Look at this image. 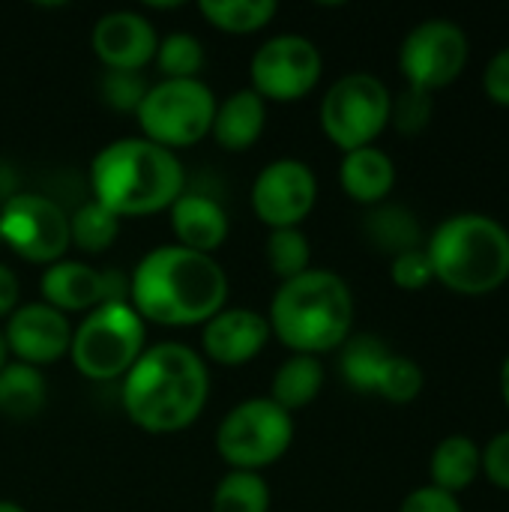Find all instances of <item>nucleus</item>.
Masks as SVG:
<instances>
[{
	"label": "nucleus",
	"mask_w": 509,
	"mask_h": 512,
	"mask_svg": "<svg viewBox=\"0 0 509 512\" xmlns=\"http://www.w3.org/2000/svg\"><path fill=\"white\" fill-rule=\"evenodd\" d=\"M201 15L225 33H255L279 12L276 0H201Z\"/></svg>",
	"instance_id": "393cba45"
},
{
	"label": "nucleus",
	"mask_w": 509,
	"mask_h": 512,
	"mask_svg": "<svg viewBox=\"0 0 509 512\" xmlns=\"http://www.w3.org/2000/svg\"><path fill=\"white\" fill-rule=\"evenodd\" d=\"M318 180L312 168L300 159H276L252 183L255 216L276 228H297L315 207Z\"/></svg>",
	"instance_id": "ddd939ff"
},
{
	"label": "nucleus",
	"mask_w": 509,
	"mask_h": 512,
	"mask_svg": "<svg viewBox=\"0 0 509 512\" xmlns=\"http://www.w3.org/2000/svg\"><path fill=\"white\" fill-rule=\"evenodd\" d=\"M207 396V366L201 354L180 342L147 348L123 381V411L150 435H168L192 426L201 417Z\"/></svg>",
	"instance_id": "f03ea898"
},
{
	"label": "nucleus",
	"mask_w": 509,
	"mask_h": 512,
	"mask_svg": "<svg viewBox=\"0 0 509 512\" xmlns=\"http://www.w3.org/2000/svg\"><path fill=\"white\" fill-rule=\"evenodd\" d=\"M0 243L33 264H54L72 243L69 216L45 195H9L0 210Z\"/></svg>",
	"instance_id": "9d476101"
},
{
	"label": "nucleus",
	"mask_w": 509,
	"mask_h": 512,
	"mask_svg": "<svg viewBox=\"0 0 509 512\" xmlns=\"http://www.w3.org/2000/svg\"><path fill=\"white\" fill-rule=\"evenodd\" d=\"M426 255L435 279L459 294H489L509 279L507 228L480 213H462L438 225Z\"/></svg>",
	"instance_id": "39448f33"
},
{
	"label": "nucleus",
	"mask_w": 509,
	"mask_h": 512,
	"mask_svg": "<svg viewBox=\"0 0 509 512\" xmlns=\"http://www.w3.org/2000/svg\"><path fill=\"white\" fill-rule=\"evenodd\" d=\"M144 93H147V87H144V81H141L138 72L108 69V75L102 78V96L117 111H135L141 105Z\"/></svg>",
	"instance_id": "473e14b6"
},
{
	"label": "nucleus",
	"mask_w": 509,
	"mask_h": 512,
	"mask_svg": "<svg viewBox=\"0 0 509 512\" xmlns=\"http://www.w3.org/2000/svg\"><path fill=\"white\" fill-rule=\"evenodd\" d=\"M480 450L471 438L465 435H450L444 438L435 453H432V480L435 489L441 492H462L474 483V477L480 474Z\"/></svg>",
	"instance_id": "4be33fe9"
},
{
	"label": "nucleus",
	"mask_w": 509,
	"mask_h": 512,
	"mask_svg": "<svg viewBox=\"0 0 509 512\" xmlns=\"http://www.w3.org/2000/svg\"><path fill=\"white\" fill-rule=\"evenodd\" d=\"M501 390H504V399H507V408H509V357H507V363H504V369H501Z\"/></svg>",
	"instance_id": "58836bf2"
},
{
	"label": "nucleus",
	"mask_w": 509,
	"mask_h": 512,
	"mask_svg": "<svg viewBox=\"0 0 509 512\" xmlns=\"http://www.w3.org/2000/svg\"><path fill=\"white\" fill-rule=\"evenodd\" d=\"M270 324L261 312L255 309H222L204 324V354L219 363V366H243L255 360L267 339H270Z\"/></svg>",
	"instance_id": "dca6fc26"
},
{
	"label": "nucleus",
	"mask_w": 509,
	"mask_h": 512,
	"mask_svg": "<svg viewBox=\"0 0 509 512\" xmlns=\"http://www.w3.org/2000/svg\"><path fill=\"white\" fill-rule=\"evenodd\" d=\"M321 387H324V366H321V360L309 357V354H294V357H288L276 369L270 399L279 408H285L288 414H294V411L306 408L309 402H315Z\"/></svg>",
	"instance_id": "412c9836"
},
{
	"label": "nucleus",
	"mask_w": 509,
	"mask_h": 512,
	"mask_svg": "<svg viewBox=\"0 0 509 512\" xmlns=\"http://www.w3.org/2000/svg\"><path fill=\"white\" fill-rule=\"evenodd\" d=\"M3 339L6 348L18 357V363L39 369L69 354L72 324L63 312L51 309L48 303H27L9 315Z\"/></svg>",
	"instance_id": "4468645a"
},
{
	"label": "nucleus",
	"mask_w": 509,
	"mask_h": 512,
	"mask_svg": "<svg viewBox=\"0 0 509 512\" xmlns=\"http://www.w3.org/2000/svg\"><path fill=\"white\" fill-rule=\"evenodd\" d=\"M267 123V102L252 90H234L231 96L216 105V117L210 126V135L216 138L219 147L225 150H249Z\"/></svg>",
	"instance_id": "6ab92c4d"
},
{
	"label": "nucleus",
	"mask_w": 509,
	"mask_h": 512,
	"mask_svg": "<svg viewBox=\"0 0 509 512\" xmlns=\"http://www.w3.org/2000/svg\"><path fill=\"white\" fill-rule=\"evenodd\" d=\"M321 51L300 33H279L267 39L252 57V90L267 102L303 99L321 78Z\"/></svg>",
	"instance_id": "9b49d317"
},
{
	"label": "nucleus",
	"mask_w": 509,
	"mask_h": 512,
	"mask_svg": "<svg viewBox=\"0 0 509 512\" xmlns=\"http://www.w3.org/2000/svg\"><path fill=\"white\" fill-rule=\"evenodd\" d=\"M120 231V219L102 207L99 201H87L75 210V216H69V240L81 249V252H105Z\"/></svg>",
	"instance_id": "cd10ccee"
},
{
	"label": "nucleus",
	"mask_w": 509,
	"mask_h": 512,
	"mask_svg": "<svg viewBox=\"0 0 509 512\" xmlns=\"http://www.w3.org/2000/svg\"><path fill=\"white\" fill-rule=\"evenodd\" d=\"M144 321L123 303H99L72 333L69 357L90 381H114L126 375L144 354Z\"/></svg>",
	"instance_id": "423d86ee"
},
{
	"label": "nucleus",
	"mask_w": 509,
	"mask_h": 512,
	"mask_svg": "<svg viewBox=\"0 0 509 512\" xmlns=\"http://www.w3.org/2000/svg\"><path fill=\"white\" fill-rule=\"evenodd\" d=\"M432 117V96L426 90L408 87L393 105H390V120L399 126V132H420Z\"/></svg>",
	"instance_id": "2f4dec72"
},
{
	"label": "nucleus",
	"mask_w": 509,
	"mask_h": 512,
	"mask_svg": "<svg viewBox=\"0 0 509 512\" xmlns=\"http://www.w3.org/2000/svg\"><path fill=\"white\" fill-rule=\"evenodd\" d=\"M90 45H93V54L108 69L138 72L156 57L159 36L144 15L129 12V9H117V12L102 15L93 24Z\"/></svg>",
	"instance_id": "2eb2a0df"
},
{
	"label": "nucleus",
	"mask_w": 509,
	"mask_h": 512,
	"mask_svg": "<svg viewBox=\"0 0 509 512\" xmlns=\"http://www.w3.org/2000/svg\"><path fill=\"white\" fill-rule=\"evenodd\" d=\"M0 512H27L24 507H18L15 501H0Z\"/></svg>",
	"instance_id": "ea45409f"
},
{
	"label": "nucleus",
	"mask_w": 509,
	"mask_h": 512,
	"mask_svg": "<svg viewBox=\"0 0 509 512\" xmlns=\"http://www.w3.org/2000/svg\"><path fill=\"white\" fill-rule=\"evenodd\" d=\"M390 105L393 96L381 78L372 72H348L327 90L321 102V126L327 138L345 153L369 147L387 126Z\"/></svg>",
	"instance_id": "1a4fd4ad"
},
{
	"label": "nucleus",
	"mask_w": 509,
	"mask_h": 512,
	"mask_svg": "<svg viewBox=\"0 0 509 512\" xmlns=\"http://www.w3.org/2000/svg\"><path fill=\"white\" fill-rule=\"evenodd\" d=\"M390 360V348L372 336V333H363V336H354V339H345V351H342V375L345 381L354 387V390H363V393H372L375 384H378V375L384 369V363Z\"/></svg>",
	"instance_id": "a878e982"
},
{
	"label": "nucleus",
	"mask_w": 509,
	"mask_h": 512,
	"mask_svg": "<svg viewBox=\"0 0 509 512\" xmlns=\"http://www.w3.org/2000/svg\"><path fill=\"white\" fill-rule=\"evenodd\" d=\"M270 333L294 354L318 357L345 345L354 324V297L342 276L306 270L273 294Z\"/></svg>",
	"instance_id": "20e7f679"
},
{
	"label": "nucleus",
	"mask_w": 509,
	"mask_h": 512,
	"mask_svg": "<svg viewBox=\"0 0 509 512\" xmlns=\"http://www.w3.org/2000/svg\"><path fill=\"white\" fill-rule=\"evenodd\" d=\"M132 309L141 321L162 327L207 324L228 300V276L213 255L183 246H159L147 252L129 279Z\"/></svg>",
	"instance_id": "f257e3e1"
},
{
	"label": "nucleus",
	"mask_w": 509,
	"mask_h": 512,
	"mask_svg": "<svg viewBox=\"0 0 509 512\" xmlns=\"http://www.w3.org/2000/svg\"><path fill=\"white\" fill-rule=\"evenodd\" d=\"M6 357H9V348H6V339H3V330H0V369L6 366Z\"/></svg>",
	"instance_id": "a19ab883"
},
{
	"label": "nucleus",
	"mask_w": 509,
	"mask_h": 512,
	"mask_svg": "<svg viewBox=\"0 0 509 512\" xmlns=\"http://www.w3.org/2000/svg\"><path fill=\"white\" fill-rule=\"evenodd\" d=\"M480 465L486 471V477L501 486L509 489V432H501L483 453H480Z\"/></svg>",
	"instance_id": "f704fd0d"
},
{
	"label": "nucleus",
	"mask_w": 509,
	"mask_h": 512,
	"mask_svg": "<svg viewBox=\"0 0 509 512\" xmlns=\"http://www.w3.org/2000/svg\"><path fill=\"white\" fill-rule=\"evenodd\" d=\"M183 165L174 150L147 138H120L90 162L93 201L120 216H150L183 195Z\"/></svg>",
	"instance_id": "7ed1b4c3"
},
{
	"label": "nucleus",
	"mask_w": 509,
	"mask_h": 512,
	"mask_svg": "<svg viewBox=\"0 0 509 512\" xmlns=\"http://www.w3.org/2000/svg\"><path fill=\"white\" fill-rule=\"evenodd\" d=\"M42 297L57 312H87L105 303V273L81 261H54L42 273Z\"/></svg>",
	"instance_id": "a211bd4d"
},
{
	"label": "nucleus",
	"mask_w": 509,
	"mask_h": 512,
	"mask_svg": "<svg viewBox=\"0 0 509 512\" xmlns=\"http://www.w3.org/2000/svg\"><path fill=\"white\" fill-rule=\"evenodd\" d=\"M423 390V372L414 360L408 357H396L390 354V360L384 363L381 375H378V384H375V393H381L384 399L390 402H411L417 399Z\"/></svg>",
	"instance_id": "7c9ffc66"
},
{
	"label": "nucleus",
	"mask_w": 509,
	"mask_h": 512,
	"mask_svg": "<svg viewBox=\"0 0 509 512\" xmlns=\"http://www.w3.org/2000/svg\"><path fill=\"white\" fill-rule=\"evenodd\" d=\"M390 276L405 291H420V288H426L435 279L426 249H411V252L396 255L393 267H390Z\"/></svg>",
	"instance_id": "72a5a7b5"
},
{
	"label": "nucleus",
	"mask_w": 509,
	"mask_h": 512,
	"mask_svg": "<svg viewBox=\"0 0 509 512\" xmlns=\"http://www.w3.org/2000/svg\"><path fill=\"white\" fill-rule=\"evenodd\" d=\"M468 60V36L459 24L432 18L417 24L399 51V66L408 78V87L438 90L459 78Z\"/></svg>",
	"instance_id": "f8f14e48"
},
{
	"label": "nucleus",
	"mask_w": 509,
	"mask_h": 512,
	"mask_svg": "<svg viewBox=\"0 0 509 512\" xmlns=\"http://www.w3.org/2000/svg\"><path fill=\"white\" fill-rule=\"evenodd\" d=\"M153 60L165 78H198L204 66V48L192 33H168L159 39Z\"/></svg>",
	"instance_id": "c756f323"
},
{
	"label": "nucleus",
	"mask_w": 509,
	"mask_h": 512,
	"mask_svg": "<svg viewBox=\"0 0 509 512\" xmlns=\"http://www.w3.org/2000/svg\"><path fill=\"white\" fill-rule=\"evenodd\" d=\"M294 441V420L273 399L258 396L234 405L216 432V450L234 471H252L279 462Z\"/></svg>",
	"instance_id": "6e6552de"
},
{
	"label": "nucleus",
	"mask_w": 509,
	"mask_h": 512,
	"mask_svg": "<svg viewBox=\"0 0 509 512\" xmlns=\"http://www.w3.org/2000/svg\"><path fill=\"white\" fill-rule=\"evenodd\" d=\"M18 294V276L6 264H0V318H9L18 309Z\"/></svg>",
	"instance_id": "4c0bfd02"
},
{
	"label": "nucleus",
	"mask_w": 509,
	"mask_h": 512,
	"mask_svg": "<svg viewBox=\"0 0 509 512\" xmlns=\"http://www.w3.org/2000/svg\"><path fill=\"white\" fill-rule=\"evenodd\" d=\"M366 237L381 249L390 252L393 258L411 249H420V222L414 219L411 210L399 207V204H387L378 207L366 216Z\"/></svg>",
	"instance_id": "b1692460"
},
{
	"label": "nucleus",
	"mask_w": 509,
	"mask_h": 512,
	"mask_svg": "<svg viewBox=\"0 0 509 512\" xmlns=\"http://www.w3.org/2000/svg\"><path fill=\"white\" fill-rule=\"evenodd\" d=\"M264 252H267L270 270H273L282 282H288V279H294V276L312 270V267H309L312 249H309V240H306V234H303L300 228H276V231L267 237V249H264Z\"/></svg>",
	"instance_id": "c85d7f7f"
},
{
	"label": "nucleus",
	"mask_w": 509,
	"mask_h": 512,
	"mask_svg": "<svg viewBox=\"0 0 509 512\" xmlns=\"http://www.w3.org/2000/svg\"><path fill=\"white\" fill-rule=\"evenodd\" d=\"M171 228L177 234V246L210 255L228 237V216L210 195L183 192L171 204Z\"/></svg>",
	"instance_id": "f3484780"
},
{
	"label": "nucleus",
	"mask_w": 509,
	"mask_h": 512,
	"mask_svg": "<svg viewBox=\"0 0 509 512\" xmlns=\"http://www.w3.org/2000/svg\"><path fill=\"white\" fill-rule=\"evenodd\" d=\"M216 105L213 90L201 78H165L147 87L135 117L147 141L174 150L189 147L210 132Z\"/></svg>",
	"instance_id": "0eeeda50"
},
{
	"label": "nucleus",
	"mask_w": 509,
	"mask_h": 512,
	"mask_svg": "<svg viewBox=\"0 0 509 512\" xmlns=\"http://www.w3.org/2000/svg\"><path fill=\"white\" fill-rule=\"evenodd\" d=\"M45 378L27 363H6L0 369V414L27 420L36 417L45 405Z\"/></svg>",
	"instance_id": "5701e85b"
},
{
	"label": "nucleus",
	"mask_w": 509,
	"mask_h": 512,
	"mask_svg": "<svg viewBox=\"0 0 509 512\" xmlns=\"http://www.w3.org/2000/svg\"><path fill=\"white\" fill-rule=\"evenodd\" d=\"M339 180H342V189L354 201L378 204L393 189L396 168H393V159L384 150L369 144V147H357V150L345 153L342 168H339Z\"/></svg>",
	"instance_id": "aec40b11"
},
{
	"label": "nucleus",
	"mask_w": 509,
	"mask_h": 512,
	"mask_svg": "<svg viewBox=\"0 0 509 512\" xmlns=\"http://www.w3.org/2000/svg\"><path fill=\"white\" fill-rule=\"evenodd\" d=\"M399 512H462V507H459L456 495L441 492L435 486H426V489L411 492Z\"/></svg>",
	"instance_id": "c9c22d12"
},
{
	"label": "nucleus",
	"mask_w": 509,
	"mask_h": 512,
	"mask_svg": "<svg viewBox=\"0 0 509 512\" xmlns=\"http://www.w3.org/2000/svg\"><path fill=\"white\" fill-rule=\"evenodd\" d=\"M270 486L261 474L231 471L219 480L213 492V512H267Z\"/></svg>",
	"instance_id": "bb28decb"
},
{
	"label": "nucleus",
	"mask_w": 509,
	"mask_h": 512,
	"mask_svg": "<svg viewBox=\"0 0 509 512\" xmlns=\"http://www.w3.org/2000/svg\"><path fill=\"white\" fill-rule=\"evenodd\" d=\"M483 87H486L492 102L509 105V45L489 60L486 75H483Z\"/></svg>",
	"instance_id": "e433bc0d"
}]
</instances>
